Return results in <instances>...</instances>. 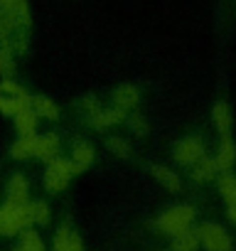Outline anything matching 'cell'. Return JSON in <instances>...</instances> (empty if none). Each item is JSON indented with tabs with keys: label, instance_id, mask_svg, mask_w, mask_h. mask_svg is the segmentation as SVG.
Wrapping results in <instances>:
<instances>
[{
	"label": "cell",
	"instance_id": "obj_13",
	"mask_svg": "<svg viewBox=\"0 0 236 251\" xmlns=\"http://www.w3.org/2000/svg\"><path fill=\"white\" fill-rule=\"evenodd\" d=\"M150 175H153L165 190H170V192H180V187H182L177 173L170 170L167 165H150Z\"/></svg>",
	"mask_w": 236,
	"mask_h": 251
},
{
	"label": "cell",
	"instance_id": "obj_20",
	"mask_svg": "<svg viewBox=\"0 0 236 251\" xmlns=\"http://www.w3.org/2000/svg\"><path fill=\"white\" fill-rule=\"evenodd\" d=\"M30 99H8V96H0V113H5V116H15L20 113L23 108H30Z\"/></svg>",
	"mask_w": 236,
	"mask_h": 251
},
{
	"label": "cell",
	"instance_id": "obj_12",
	"mask_svg": "<svg viewBox=\"0 0 236 251\" xmlns=\"http://www.w3.org/2000/svg\"><path fill=\"white\" fill-rule=\"evenodd\" d=\"M212 123L214 128L221 133V136H229L231 133V126H234V118H231V108L226 101H216L212 106Z\"/></svg>",
	"mask_w": 236,
	"mask_h": 251
},
{
	"label": "cell",
	"instance_id": "obj_27",
	"mask_svg": "<svg viewBox=\"0 0 236 251\" xmlns=\"http://www.w3.org/2000/svg\"><path fill=\"white\" fill-rule=\"evenodd\" d=\"M126 123H128V128L138 136V138H145L150 133V126L143 116H126Z\"/></svg>",
	"mask_w": 236,
	"mask_h": 251
},
{
	"label": "cell",
	"instance_id": "obj_23",
	"mask_svg": "<svg viewBox=\"0 0 236 251\" xmlns=\"http://www.w3.org/2000/svg\"><path fill=\"white\" fill-rule=\"evenodd\" d=\"M27 209H30V219H32V224H47L49 222V204L47 202H42V200H37V202H27Z\"/></svg>",
	"mask_w": 236,
	"mask_h": 251
},
{
	"label": "cell",
	"instance_id": "obj_25",
	"mask_svg": "<svg viewBox=\"0 0 236 251\" xmlns=\"http://www.w3.org/2000/svg\"><path fill=\"white\" fill-rule=\"evenodd\" d=\"M0 96H8V99H27L30 94H27L25 86H20L15 79H3V81H0Z\"/></svg>",
	"mask_w": 236,
	"mask_h": 251
},
{
	"label": "cell",
	"instance_id": "obj_10",
	"mask_svg": "<svg viewBox=\"0 0 236 251\" xmlns=\"http://www.w3.org/2000/svg\"><path fill=\"white\" fill-rule=\"evenodd\" d=\"M59 155V136L57 133H45V136H37L35 141V151H32V158H40V160H52Z\"/></svg>",
	"mask_w": 236,
	"mask_h": 251
},
{
	"label": "cell",
	"instance_id": "obj_8",
	"mask_svg": "<svg viewBox=\"0 0 236 251\" xmlns=\"http://www.w3.org/2000/svg\"><path fill=\"white\" fill-rule=\"evenodd\" d=\"M94 146L89 143H74L71 148V158H69V165H71V173L79 175V173H86L94 163Z\"/></svg>",
	"mask_w": 236,
	"mask_h": 251
},
{
	"label": "cell",
	"instance_id": "obj_2",
	"mask_svg": "<svg viewBox=\"0 0 236 251\" xmlns=\"http://www.w3.org/2000/svg\"><path fill=\"white\" fill-rule=\"evenodd\" d=\"M30 224H32V219H30L27 202H23V204H18V202H5L3 207H0V234L15 236V234L25 231Z\"/></svg>",
	"mask_w": 236,
	"mask_h": 251
},
{
	"label": "cell",
	"instance_id": "obj_31",
	"mask_svg": "<svg viewBox=\"0 0 236 251\" xmlns=\"http://www.w3.org/2000/svg\"><path fill=\"white\" fill-rule=\"evenodd\" d=\"M226 217H229V222H231V224H236V200L226 204Z\"/></svg>",
	"mask_w": 236,
	"mask_h": 251
},
{
	"label": "cell",
	"instance_id": "obj_24",
	"mask_svg": "<svg viewBox=\"0 0 236 251\" xmlns=\"http://www.w3.org/2000/svg\"><path fill=\"white\" fill-rule=\"evenodd\" d=\"M106 151L111 155H116V158H121V160H128L131 158V146L123 138H116V136L106 138Z\"/></svg>",
	"mask_w": 236,
	"mask_h": 251
},
{
	"label": "cell",
	"instance_id": "obj_3",
	"mask_svg": "<svg viewBox=\"0 0 236 251\" xmlns=\"http://www.w3.org/2000/svg\"><path fill=\"white\" fill-rule=\"evenodd\" d=\"M197 236H199V246H204L207 251H234V241L221 224L207 222L197 229Z\"/></svg>",
	"mask_w": 236,
	"mask_h": 251
},
{
	"label": "cell",
	"instance_id": "obj_9",
	"mask_svg": "<svg viewBox=\"0 0 236 251\" xmlns=\"http://www.w3.org/2000/svg\"><path fill=\"white\" fill-rule=\"evenodd\" d=\"M111 99H113V106L128 111V108H133V106L141 103V89L133 86V84H121V86L113 89Z\"/></svg>",
	"mask_w": 236,
	"mask_h": 251
},
{
	"label": "cell",
	"instance_id": "obj_21",
	"mask_svg": "<svg viewBox=\"0 0 236 251\" xmlns=\"http://www.w3.org/2000/svg\"><path fill=\"white\" fill-rule=\"evenodd\" d=\"M20 251H47V249L37 231L25 229V231H20Z\"/></svg>",
	"mask_w": 236,
	"mask_h": 251
},
{
	"label": "cell",
	"instance_id": "obj_17",
	"mask_svg": "<svg viewBox=\"0 0 236 251\" xmlns=\"http://www.w3.org/2000/svg\"><path fill=\"white\" fill-rule=\"evenodd\" d=\"M35 141H37V133H32V136H20V138L10 146V158H13V160H27V158H32Z\"/></svg>",
	"mask_w": 236,
	"mask_h": 251
},
{
	"label": "cell",
	"instance_id": "obj_11",
	"mask_svg": "<svg viewBox=\"0 0 236 251\" xmlns=\"http://www.w3.org/2000/svg\"><path fill=\"white\" fill-rule=\"evenodd\" d=\"M219 173H229L236 163V143L231 136H221V143H219V151H216V158H214Z\"/></svg>",
	"mask_w": 236,
	"mask_h": 251
},
{
	"label": "cell",
	"instance_id": "obj_1",
	"mask_svg": "<svg viewBox=\"0 0 236 251\" xmlns=\"http://www.w3.org/2000/svg\"><path fill=\"white\" fill-rule=\"evenodd\" d=\"M192 222H194V207H192V204H172V207H167V209L155 219V226H158L160 231L175 236V234L189 229Z\"/></svg>",
	"mask_w": 236,
	"mask_h": 251
},
{
	"label": "cell",
	"instance_id": "obj_19",
	"mask_svg": "<svg viewBox=\"0 0 236 251\" xmlns=\"http://www.w3.org/2000/svg\"><path fill=\"white\" fill-rule=\"evenodd\" d=\"M172 246L175 249H185V251H197V246H199V236H197V229H185V231H180V234H175L172 236Z\"/></svg>",
	"mask_w": 236,
	"mask_h": 251
},
{
	"label": "cell",
	"instance_id": "obj_29",
	"mask_svg": "<svg viewBox=\"0 0 236 251\" xmlns=\"http://www.w3.org/2000/svg\"><path fill=\"white\" fill-rule=\"evenodd\" d=\"M81 106H84L86 116H94L96 111H101V103H98V99H96L94 94H86V96H81Z\"/></svg>",
	"mask_w": 236,
	"mask_h": 251
},
{
	"label": "cell",
	"instance_id": "obj_4",
	"mask_svg": "<svg viewBox=\"0 0 236 251\" xmlns=\"http://www.w3.org/2000/svg\"><path fill=\"white\" fill-rule=\"evenodd\" d=\"M74 173H71V165H69V158H52L47 163V170H45V187L49 192H62L69 182H71Z\"/></svg>",
	"mask_w": 236,
	"mask_h": 251
},
{
	"label": "cell",
	"instance_id": "obj_16",
	"mask_svg": "<svg viewBox=\"0 0 236 251\" xmlns=\"http://www.w3.org/2000/svg\"><path fill=\"white\" fill-rule=\"evenodd\" d=\"M15 118V131L20 133V136H32V133H37V113L32 111V108H23L20 113H15L13 116Z\"/></svg>",
	"mask_w": 236,
	"mask_h": 251
},
{
	"label": "cell",
	"instance_id": "obj_30",
	"mask_svg": "<svg viewBox=\"0 0 236 251\" xmlns=\"http://www.w3.org/2000/svg\"><path fill=\"white\" fill-rule=\"evenodd\" d=\"M67 251H84V239L76 234V231H71V236H69V246H67Z\"/></svg>",
	"mask_w": 236,
	"mask_h": 251
},
{
	"label": "cell",
	"instance_id": "obj_15",
	"mask_svg": "<svg viewBox=\"0 0 236 251\" xmlns=\"http://www.w3.org/2000/svg\"><path fill=\"white\" fill-rule=\"evenodd\" d=\"M30 108L40 118H47V121H57L59 118V106L52 99H47V96H32L30 99Z\"/></svg>",
	"mask_w": 236,
	"mask_h": 251
},
{
	"label": "cell",
	"instance_id": "obj_26",
	"mask_svg": "<svg viewBox=\"0 0 236 251\" xmlns=\"http://www.w3.org/2000/svg\"><path fill=\"white\" fill-rule=\"evenodd\" d=\"M219 192H221V197L226 200V204L236 200V177H234L231 173H224V175L219 177Z\"/></svg>",
	"mask_w": 236,
	"mask_h": 251
},
{
	"label": "cell",
	"instance_id": "obj_33",
	"mask_svg": "<svg viewBox=\"0 0 236 251\" xmlns=\"http://www.w3.org/2000/svg\"><path fill=\"white\" fill-rule=\"evenodd\" d=\"M13 251H20V246H18V249H13Z\"/></svg>",
	"mask_w": 236,
	"mask_h": 251
},
{
	"label": "cell",
	"instance_id": "obj_18",
	"mask_svg": "<svg viewBox=\"0 0 236 251\" xmlns=\"http://www.w3.org/2000/svg\"><path fill=\"white\" fill-rule=\"evenodd\" d=\"M216 173H219V168H216L214 158H207V155H204V158L192 168V180H194V182H209V180L216 177Z\"/></svg>",
	"mask_w": 236,
	"mask_h": 251
},
{
	"label": "cell",
	"instance_id": "obj_14",
	"mask_svg": "<svg viewBox=\"0 0 236 251\" xmlns=\"http://www.w3.org/2000/svg\"><path fill=\"white\" fill-rule=\"evenodd\" d=\"M27 195H30V182H27V177L20 175V173H15V175L10 177V182H8V202L23 204V202H27Z\"/></svg>",
	"mask_w": 236,
	"mask_h": 251
},
{
	"label": "cell",
	"instance_id": "obj_28",
	"mask_svg": "<svg viewBox=\"0 0 236 251\" xmlns=\"http://www.w3.org/2000/svg\"><path fill=\"white\" fill-rule=\"evenodd\" d=\"M69 236H71L69 224H62V226L57 229L54 239H52V251H67V246H69Z\"/></svg>",
	"mask_w": 236,
	"mask_h": 251
},
{
	"label": "cell",
	"instance_id": "obj_5",
	"mask_svg": "<svg viewBox=\"0 0 236 251\" xmlns=\"http://www.w3.org/2000/svg\"><path fill=\"white\" fill-rule=\"evenodd\" d=\"M204 155H207L204 143H202L197 136H187V138H182V141H177V143L172 146V158H175L180 165H185V168H194Z\"/></svg>",
	"mask_w": 236,
	"mask_h": 251
},
{
	"label": "cell",
	"instance_id": "obj_6",
	"mask_svg": "<svg viewBox=\"0 0 236 251\" xmlns=\"http://www.w3.org/2000/svg\"><path fill=\"white\" fill-rule=\"evenodd\" d=\"M0 13H8L15 23V30H20V32H27L32 25L27 0H0Z\"/></svg>",
	"mask_w": 236,
	"mask_h": 251
},
{
	"label": "cell",
	"instance_id": "obj_22",
	"mask_svg": "<svg viewBox=\"0 0 236 251\" xmlns=\"http://www.w3.org/2000/svg\"><path fill=\"white\" fill-rule=\"evenodd\" d=\"M15 74V54L10 52L8 45L0 47V76L3 79H13Z\"/></svg>",
	"mask_w": 236,
	"mask_h": 251
},
{
	"label": "cell",
	"instance_id": "obj_32",
	"mask_svg": "<svg viewBox=\"0 0 236 251\" xmlns=\"http://www.w3.org/2000/svg\"><path fill=\"white\" fill-rule=\"evenodd\" d=\"M167 251H185V249H175V246H170V249H167Z\"/></svg>",
	"mask_w": 236,
	"mask_h": 251
},
{
	"label": "cell",
	"instance_id": "obj_7",
	"mask_svg": "<svg viewBox=\"0 0 236 251\" xmlns=\"http://www.w3.org/2000/svg\"><path fill=\"white\" fill-rule=\"evenodd\" d=\"M118 123H126V111L118 108V106L101 108L94 116H89V126H91V128H96V131L111 128V126H118Z\"/></svg>",
	"mask_w": 236,
	"mask_h": 251
}]
</instances>
